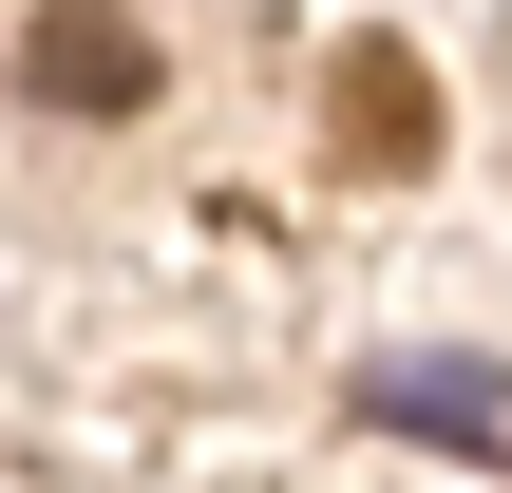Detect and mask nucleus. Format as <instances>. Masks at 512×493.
Here are the masks:
<instances>
[{"mask_svg": "<svg viewBox=\"0 0 512 493\" xmlns=\"http://www.w3.org/2000/svg\"><path fill=\"white\" fill-rule=\"evenodd\" d=\"M361 418H380V437H437V456H494V475H512V361H361Z\"/></svg>", "mask_w": 512, "mask_h": 493, "instance_id": "f257e3e1", "label": "nucleus"}, {"mask_svg": "<svg viewBox=\"0 0 512 493\" xmlns=\"http://www.w3.org/2000/svg\"><path fill=\"white\" fill-rule=\"evenodd\" d=\"M19 95H57V114H133V95H152V38H133L114 0H38V19H19Z\"/></svg>", "mask_w": 512, "mask_h": 493, "instance_id": "f03ea898", "label": "nucleus"}]
</instances>
